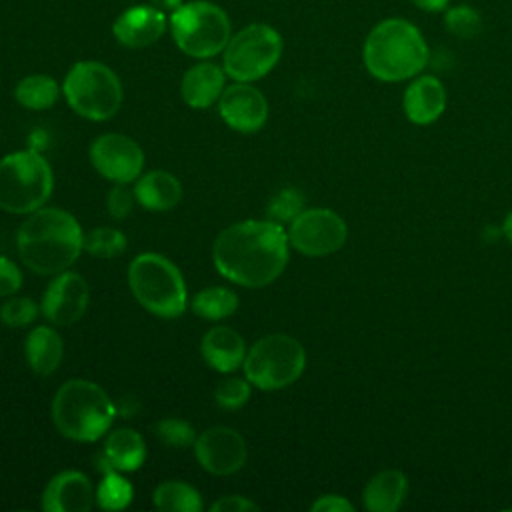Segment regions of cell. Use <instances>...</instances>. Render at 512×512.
<instances>
[{"label":"cell","instance_id":"obj_1","mask_svg":"<svg viewBox=\"0 0 512 512\" xmlns=\"http://www.w3.org/2000/svg\"><path fill=\"white\" fill-rule=\"evenodd\" d=\"M288 232L274 220H242L224 228L214 242V266L240 286H266L288 264Z\"/></svg>","mask_w":512,"mask_h":512},{"label":"cell","instance_id":"obj_2","mask_svg":"<svg viewBox=\"0 0 512 512\" xmlns=\"http://www.w3.org/2000/svg\"><path fill=\"white\" fill-rule=\"evenodd\" d=\"M84 234L78 220L62 208H38L18 230V254L36 274H60L78 258Z\"/></svg>","mask_w":512,"mask_h":512},{"label":"cell","instance_id":"obj_3","mask_svg":"<svg viewBox=\"0 0 512 512\" xmlns=\"http://www.w3.org/2000/svg\"><path fill=\"white\" fill-rule=\"evenodd\" d=\"M430 58L422 32L404 18L380 20L366 36L362 60L382 82H402L418 76Z\"/></svg>","mask_w":512,"mask_h":512},{"label":"cell","instance_id":"obj_4","mask_svg":"<svg viewBox=\"0 0 512 512\" xmlns=\"http://www.w3.org/2000/svg\"><path fill=\"white\" fill-rule=\"evenodd\" d=\"M116 406L94 382L74 378L64 382L52 400V420L58 432L76 442H94L112 426Z\"/></svg>","mask_w":512,"mask_h":512},{"label":"cell","instance_id":"obj_5","mask_svg":"<svg viewBox=\"0 0 512 512\" xmlns=\"http://www.w3.org/2000/svg\"><path fill=\"white\" fill-rule=\"evenodd\" d=\"M168 30L180 52L190 58L210 60L226 48L232 36V22L216 2L188 0L168 14Z\"/></svg>","mask_w":512,"mask_h":512},{"label":"cell","instance_id":"obj_6","mask_svg":"<svg viewBox=\"0 0 512 512\" xmlns=\"http://www.w3.org/2000/svg\"><path fill=\"white\" fill-rule=\"evenodd\" d=\"M128 284L134 298L152 314L176 318L186 310V284L180 270L162 254L144 252L130 262Z\"/></svg>","mask_w":512,"mask_h":512},{"label":"cell","instance_id":"obj_7","mask_svg":"<svg viewBox=\"0 0 512 512\" xmlns=\"http://www.w3.org/2000/svg\"><path fill=\"white\" fill-rule=\"evenodd\" d=\"M52 168L34 150H20L0 160V208L30 214L46 204L52 192Z\"/></svg>","mask_w":512,"mask_h":512},{"label":"cell","instance_id":"obj_8","mask_svg":"<svg viewBox=\"0 0 512 512\" xmlns=\"http://www.w3.org/2000/svg\"><path fill=\"white\" fill-rule=\"evenodd\" d=\"M62 92L76 114L94 122L112 118L122 104L120 78L98 60L76 62L62 82Z\"/></svg>","mask_w":512,"mask_h":512},{"label":"cell","instance_id":"obj_9","mask_svg":"<svg viewBox=\"0 0 512 512\" xmlns=\"http://www.w3.org/2000/svg\"><path fill=\"white\" fill-rule=\"evenodd\" d=\"M282 50L280 32L270 24L254 22L230 36L222 50V68L236 82H254L280 62Z\"/></svg>","mask_w":512,"mask_h":512},{"label":"cell","instance_id":"obj_10","mask_svg":"<svg viewBox=\"0 0 512 512\" xmlns=\"http://www.w3.org/2000/svg\"><path fill=\"white\" fill-rule=\"evenodd\" d=\"M306 366L304 346L288 334L260 338L244 358V374L260 390H280L300 378Z\"/></svg>","mask_w":512,"mask_h":512},{"label":"cell","instance_id":"obj_11","mask_svg":"<svg viewBox=\"0 0 512 512\" xmlns=\"http://www.w3.org/2000/svg\"><path fill=\"white\" fill-rule=\"evenodd\" d=\"M346 222L328 208L302 210L288 230V242L304 256H328L346 242Z\"/></svg>","mask_w":512,"mask_h":512},{"label":"cell","instance_id":"obj_12","mask_svg":"<svg viewBox=\"0 0 512 512\" xmlns=\"http://www.w3.org/2000/svg\"><path fill=\"white\" fill-rule=\"evenodd\" d=\"M94 168L116 184H128L140 176L144 154L140 146L124 134H102L90 146Z\"/></svg>","mask_w":512,"mask_h":512},{"label":"cell","instance_id":"obj_13","mask_svg":"<svg viewBox=\"0 0 512 512\" xmlns=\"http://www.w3.org/2000/svg\"><path fill=\"white\" fill-rule=\"evenodd\" d=\"M196 460L204 470L216 476H228L240 470L246 462L244 438L228 426H212L194 442Z\"/></svg>","mask_w":512,"mask_h":512},{"label":"cell","instance_id":"obj_14","mask_svg":"<svg viewBox=\"0 0 512 512\" xmlns=\"http://www.w3.org/2000/svg\"><path fill=\"white\" fill-rule=\"evenodd\" d=\"M90 302L88 282L76 272H60L48 284L42 298V314L48 322L66 326L78 322Z\"/></svg>","mask_w":512,"mask_h":512},{"label":"cell","instance_id":"obj_15","mask_svg":"<svg viewBox=\"0 0 512 512\" xmlns=\"http://www.w3.org/2000/svg\"><path fill=\"white\" fill-rule=\"evenodd\" d=\"M218 112L230 128L238 132H256L268 118V102L250 82H234L226 86L218 98Z\"/></svg>","mask_w":512,"mask_h":512},{"label":"cell","instance_id":"obj_16","mask_svg":"<svg viewBox=\"0 0 512 512\" xmlns=\"http://www.w3.org/2000/svg\"><path fill=\"white\" fill-rule=\"evenodd\" d=\"M166 30L168 16L154 4L128 6L116 16L112 24L116 42L126 48H146L158 42Z\"/></svg>","mask_w":512,"mask_h":512},{"label":"cell","instance_id":"obj_17","mask_svg":"<svg viewBox=\"0 0 512 512\" xmlns=\"http://www.w3.org/2000/svg\"><path fill=\"white\" fill-rule=\"evenodd\" d=\"M94 500L96 494L88 476L78 470H64L44 488L42 508L46 512H88Z\"/></svg>","mask_w":512,"mask_h":512},{"label":"cell","instance_id":"obj_18","mask_svg":"<svg viewBox=\"0 0 512 512\" xmlns=\"http://www.w3.org/2000/svg\"><path fill=\"white\" fill-rule=\"evenodd\" d=\"M446 102L448 96L444 84L436 76L424 74L414 76V80L404 90L402 108L412 124L426 126L436 122L444 114Z\"/></svg>","mask_w":512,"mask_h":512},{"label":"cell","instance_id":"obj_19","mask_svg":"<svg viewBox=\"0 0 512 512\" xmlns=\"http://www.w3.org/2000/svg\"><path fill=\"white\" fill-rule=\"evenodd\" d=\"M146 460L144 438L132 428H118L108 434L98 468L108 472H134Z\"/></svg>","mask_w":512,"mask_h":512},{"label":"cell","instance_id":"obj_20","mask_svg":"<svg viewBox=\"0 0 512 512\" xmlns=\"http://www.w3.org/2000/svg\"><path fill=\"white\" fill-rule=\"evenodd\" d=\"M224 82H226V72L222 66L210 62V60H200L188 72L182 76L180 82V94L182 100L192 106V108H208L224 92Z\"/></svg>","mask_w":512,"mask_h":512},{"label":"cell","instance_id":"obj_21","mask_svg":"<svg viewBox=\"0 0 512 512\" xmlns=\"http://www.w3.org/2000/svg\"><path fill=\"white\" fill-rule=\"evenodd\" d=\"M200 350L206 364L218 372H234L246 358V344L230 326H216L208 330L202 338Z\"/></svg>","mask_w":512,"mask_h":512},{"label":"cell","instance_id":"obj_22","mask_svg":"<svg viewBox=\"0 0 512 512\" xmlns=\"http://www.w3.org/2000/svg\"><path fill=\"white\" fill-rule=\"evenodd\" d=\"M406 494H408V480L404 472L396 468H388L374 474L368 480L362 492V500H364V508L370 512H394L402 506Z\"/></svg>","mask_w":512,"mask_h":512},{"label":"cell","instance_id":"obj_23","mask_svg":"<svg viewBox=\"0 0 512 512\" xmlns=\"http://www.w3.org/2000/svg\"><path fill=\"white\" fill-rule=\"evenodd\" d=\"M134 196L138 204L152 212L174 208L182 198V186L176 176L164 170H152L136 180Z\"/></svg>","mask_w":512,"mask_h":512},{"label":"cell","instance_id":"obj_24","mask_svg":"<svg viewBox=\"0 0 512 512\" xmlns=\"http://www.w3.org/2000/svg\"><path fill=\"white\" fill-rule=\"evenodd\" d=\"M26 358L30 368L40 374L48 376L52 374L62 360V340L60 334L50 326H38L34 328L26 338Z\"/></svg>","mask_w":512,"mask_h":512},{"label":"cell","instance_id":"obj_25","mask_svg":"<svg viewBox=\"0 0 512 512\" xmlns=\"http://www.w3.org/2000/svg\"><path fill=\"white\" fill-rule=\"evenodd\" d=\"M58 94H60V86L48 74L24 76L14 88L16 102L28 110L50 108L58 100Z\"/></svg>","mask_w":512,"mask_h":512},{"label":"cell","instance_id":"obj_26","mask_svg":"<svg viewBox=\"0 0 512 512\" xmlns=\"http://www.w3.org/2000/svg\"><path fill=\"white\" fill-rule=\"evenodd\" d=\"M154 506L162 512H200L202 498L190 484L166 480L154 490Z\"/></svg>","mask_w":512,"mask_h":512},{"label":"cell","instance_id":"obj_27","mask_svg":"<svg viewBox=\"0 0 512 512\" xmlns=\"http://www.w3.org/2000/svg\"><path fill=\"white\" fill-rule=\"evenodd\" d=\"M238 306V296L224 286H210L198 292L192 300V310L200 318L220 320L230 316Z\"/></svg>","mask_w":512,"mask_h":512},{"label":"cell","instance_id":"obj_28","mask_svg":"<svg viewBox=\"0 0 512 512\" xmlns=\"http://www.w3.org/2000/svg\"><path fill=\"white\" fill-rule=\"evenodd\" d=\"M132 484L118 472H108L96 488V504L102 510H124L132 502Z\"/></svg>","mask_w":512,"mask_h":512},{"label":"cell","instance_id":"obj_29","mask_svg":"<svg viewBox=\"0 0 512 512\" xmlns=\"http://www.w3.org/2000/svg\"><path fill=\"white\" fill-rule=\"evenodd\" d=\"M82 248L96 258H114L126 250V236L116 228H94L84 234Z\"/></svg>","mask_w":512,"mask_h":512},{"label":"cell","instance_id":"obj_30","mask_svg":"<svg viewBox=\"0 0 512 512\" xmlns=\"http://www.w3.org/2000/svg\"><path fill=\"white\" fill-rule=\"evenodd\" d=\"M444 26L456 38L470 40V38H476L482 30V16L476 8L468 4L448 6L444 10Z\"/></svg>","mask_w":512,"mask_h":512},{"label":"cell","instance_id":"obj_31","mask_svg":"<svg viewBox=\"0 0 512 512\" xmlns=\"http://www.w3.org/2000/svg\"><path fill=\"white\" fill-rule=\"evenodd\" d=\"M154 432L162 444L172 446V448H186L196 442L194 428L180 418H162L154 426Z\"/></svg>","mask_w":512,"mask_h":512},{"label":"cell","instance_id":"obj_32","mask_svg":"<svg viewBox=\"0 0 512 512\" xmlns=\"http://www.w3.org/2000/svg\"><path fill=\"white\" fill-rule=\"evenodd\" d=\"M304 210V196L296 188L280 190L268 208V214L274 222H292Z\"/></svg>","mask_w":512,"mask_h":512},{"label":"cell","instance_id":"obj_33","mask_svg":"<svg viewBox=\"0 0 512 512\" xmlns=\"http://www.w3.org/2000/svg\"><path fill=\"white\" fill-rule=\"evenodd\" d=\"M40 308L32 298H12L0 308V320L8 326H28L36 320Z\"/></svg>","mask_w":512,"mask_h":512},{"label":"cell","instance_id":"obj_34","mask_svg":"<svg viewBox=\"0 0 512 512\" xmlns=\"http://www.w3.org/2000/svg\"><path fill=\"white\" fill-rule=\"evenodd\" d=\"M216 402L226 410H236L244 406L250 398V384L240 378H226L218 384L214 392Z\"/></svg>","mask_w":512,"mask_h":512},{"label":"cell","instance_id":"obj_35","mask_svg":"<svg viewBox=\"0 0 512 512\" xmlns=\"http://www.w3.org/2000/svg\"><path fill=\"white\" fill-rule=\"evenodd\" d=\"M134 200H136L134 190H128L124 184H116V186L110 190L108 198H106V206H108L110 216L116 218V220L128 216L130 210H132Z\"/></svg>","mask_w":512,"mask_h":512},{"label":"cell","instance_id":"obj_36","mask_svg":"<svg viewBox=\"0 0 512 512\" xmlns=\"http://www.w3.org/2000/svg\"><path fill=\"white\" fill-rule=\"evenodd\" d=\"M20 286H22V272L12 260L0 256V296H10Z\"/></svg>","mask_w":512,"mask_h":512},{"label":"cell","instance_id":"obj_37","mask_svg":"<svg viewBox=\"0 0 512 512\" xmlns=\"http://www.w3.org/2000/svg\"><path fill=\"white\" fill-rule=\"evenodd\" d=\"M210 510L212 512H248V510H258V504H254L244 496L234 494V496H222L210 506Z\"/></svg>","mask_w":512,"mask_h":512},{"label":"cell","instance_id":"obj_38","mask_svg":"<svg viewBox=\"0 0 512 512\" xmlns=\"http://www.w3.org/2000/svg\"><path fill=\"white\" fill-rule=\"evenodd\" d=\"M312 512H352L354 506L344 496L338 494H324L312 506Z\"/></svg>","mask_w":512,"mask_h":512},{"label":"cell","instance_id":"obj_39","mask_svg":"<svg viewBox=\"0 0 512 512\" xmlns=\"http://www.w3.org/2000/svg\"><path fill=\"white\" fill-rule=\"evenodd\" d=\"M410 2L424 12H444L450 4V0H410Z\"/></svg>","mask_w":512,"mask_h":512},{"label":"cell","instance_id":"obj_40","mask_svg":"<svg viewBox=\"0 0 512 512\" xmlns=\"http://www.w3.org/2000/svg\"><path fill=\"white\" fill-rule=\"evenodd\" d=\"M150 4H154V6H158L160 10H164V12H172L174 8H178L184 0H148Z\"/></svg>","mask_w":512,"mask_h":512},{"label":"cell","instance_id":"obj_41","mask_svg":"<svg viewBox=\"0 0 512 512\" xmlns=\"http://www.w3.org/2000/svg\"><path fill=\"white\" fill-rule=\"evenodd\" d=\"M502 232L506 236L508 242H512V210L508 212V216L504 218V224H502Z\"/></svg>","mask_w":512,"mask_h":512}]
</instances>
